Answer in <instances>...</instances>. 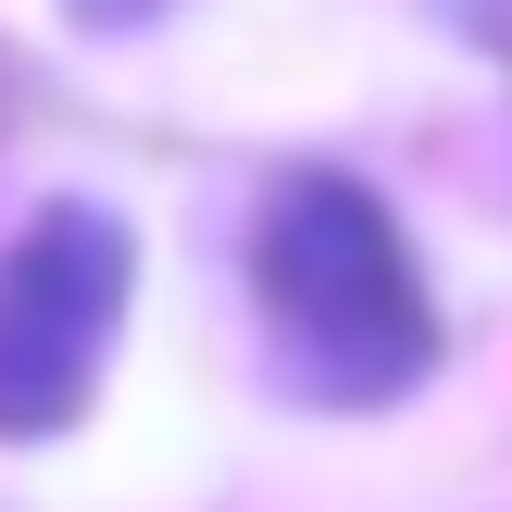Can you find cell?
<instances>
[{
  "mask_svg": "<svg viewBox=\"0 0 512 512\" xmlns=\"http://www.w3.org/2000/svg\"><path fill=\"white\" fill-rule=\"evenodd\" d=\"M125 288H138V238L100 200H50L13 225V250H0V438H50L88 413Z\"/></svg>",
  "mask_w": 512,
  "mask_h": 512,
  "instance_id": "cell-2",
  "label": "cell"
},
{
  "mask_svg": "<svg viewBox=\"0 0 512 512\" xmlns=\"http://www.w3.org/2000/svg\"><path fill=\"white\" fill-rule=\"evenodd\" d=\"M250 288L300 400L375 413V400H413L438 363V300L363 175H288L250 225Z\"/></svg>",
  "mask_w": 512,
  "mask_h": 512,
  "instance_id": "cell-1",
  "label": "cell"
},
{
  "mask_svg": "<svg viewBox=\"0 0 512 512\" xmlns=\"http://www.w3.org/2000/svg\"><path fill=\"white\" fill-rule=\"evenodd\" d=\"M88 25H138V13H163V0H75Z\"/></svg>",
  "mask_w": 512,
  "mask_h": 512,
  "instance_id": "cell-3",
  "label": "cell"
}]
</instances>
